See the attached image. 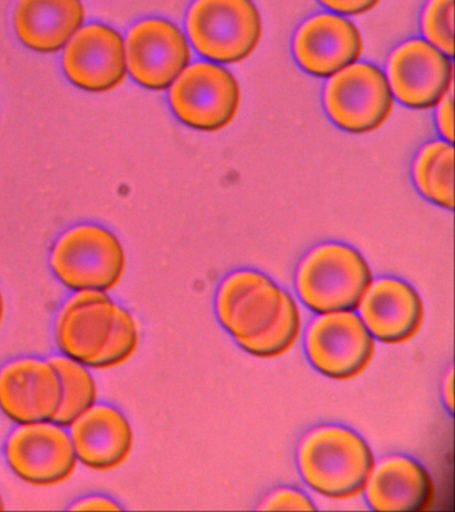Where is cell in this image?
<instances>
[{"instance_id": "26", "label": "cell", "mask_w": 455, "mask_h": 512, "mask_svg": "<svg viewBox=\"0 0 455 512\" xmlns=\"http://www.w3.org/2000/svg\"><path fill=\"white\" fill-rule=\"evenodd\" d=\"M437 126L446 142H454L453 90L437 104Z\"/></svg>"}, {"instance_id": "23", "label": "cell", "mask_w": 455, "mask_h": 512, "mask_svg": "<svg viewBox=\"0 0 455 512\" xmlns=\"http://www.w3.org/2000/svg\"><path fill=\"white\" fill-rule=\"evenodd\" d=\"M139 332L133 315L123 307H119L117 322L109 346L97 363L99 370L119 366L129 360L137 351Z\"/></svg>"}, {"instance_id": "22", "label": "cell", "mask_w": 455, "mask_h": 512, "mask_svg": "<svg viewBox=\"0 0 455 512\" xmlns=\"http://www.w3.org/2000/svg\"><path fill=\"white\" fill-rule=\"evenodd\" d=\"M454 0H429L423 8L422 32L427 42L453 58Z\"/></svg>"}, {"instance_id": "19", "label": "cell", "mask_w": 455, "mask_h": 512, "mask_svg": "<svg viewBox=\"0 0 455 512\" xmlns=\"http://www.w3.org/2000/svg\"><path fill=\"white\" fill-rule=\"evenodd\" d=\"M85 20L82 0H18L14 30L30 50L55 54L66 47Z\"/></svg>"}, {"instance_id": "28", "label": "cell", "mask_w": 455, "mask_h": 512, "mask_svg": "<svg viewBox=\"0 0 455 512\" xmlns=\"http://www.w3.org/2000/svg\"><path fill=\"white\" fill-rule=\"evenodd\" d=\"M453 395V368H450L449 374H447L445 382H443V399H445L446 406L450 412L454 410Z\"/></svg>"}, {"instance_id": "16", "label": "cell", "mask_w": 455, "mask_h": 512, "mask_svg": "<svg viewBox=\"0 0 455 512\" xmlns=\"http://www.w3.org/2000/svg\"><path fill=\"white\" fill-rule=\"evenodd\" d=\"M358 310L371 336L383 344L410 342L425 322V304L418 291L390 276L371 282Z\"/></svg>"}, {"instance_id": "14", "label": "cell", "mask_w": 455, "mask_h": 512, "mask_svg": "<svg viewBox=\"0 0 455 512\" xmlns=\"http://www.w3.org/2000/svg\"><path fill=\"white\" fill-rule=\"evenodd\" d=\"M61 402V379L50 362L18 359L0 371V408L13 422H53Z\"/></svg>"}, {"instance_id": "21", "label": "cell", "mask_w": 455, "mask_h": 512, "mask_svg": "<svg viewBox=\"0 0 455 512\" xmlns=\"http://www.w3.org/2000/svg\"><path fill=\"white\" fill-rule=\"evenodd\" d=\"M62 383V402L53 422L61 427L71 424L95 406L97 402V384L85 364L71 358L57 356L50 360Z\"/></svg>"}, {"instance_id": "24", "label": "cell", "mask_w": 455, "mask_h": 512, "mask_svg": "<svg viewBox=\"0 0 455 512\" xmlns=\"http://www.w3.org/2000/svg\"><path fill=\"white\" fill-rule=\"evenodd\" d=\"M317 506L313 500L309 498L302 491L295 490V488L282 487L271 492L265 500H263L261 510L278 511V510H293V511H309L315 510Z\"/></svg>"}, {"instance_id": "5", "label": "cell", "mask_w": 455, "mask_h": 512, "mask_svg": "<svg viewBox=\"0 0 455 512\" xmlns=\"http://www.w3.org/2000/svg\"><path fill=\"white\" fill-rule=\"evenodd\" d=\"M51 268L74 291H110L121 282L126 254L117 236L98 224H79L58 239Z\"/></svg>"}, {"instance_id": "9", "label": "cell", "mask_w": 455, "mask_h": 512, "mask_svg": "<svg viewBox=\"0 0 455 512\" xmlns=\"http://www.w3.org/2000/svg\"><path fill=\"white\" fill-rule=\"evenodd\" d=\"M125 46L127 72L147 90L170 88L193 59L185 32L162 18L141 20L131 27Z\"/></svg>"}, {"instance_id": "17", "label": "cell", "mask_w": 455, "mask_h": 512, "mask_svg": "<svg viewBox=\"0 0 455 512\" xmlns=\"http://www.w3.org/2000/svg\"><path fill=\"white\" fill-rule=\"evenodd\" d=\"M363 492L375 511H426L435 500L430 472L406 455L386 456L375 463Z\"/></svg>"}, {"instance_id": "2", "label": "cell", "mask_w": 455, "mask_h": 512, "mask_svg": "<svg viewBox=\"0 0 455 512\" xmlns=\"http://www.w3.org/2000/svg\"><path fill=\"white\" fill-rule=\"evenodd\" d=\"M299 474L311 490L334 500L365 491L375 458L367 440L349 427L322 424L307 432L297 450Z\"/></svg>"}, {"instance_id": "13", "label": "cell", "mask_w": 455, "mask_h": 512, "mask_svg": "<svg viewBox=\"0 0 455 512\" xmlns=\"http://www.w3.org/2000/svg\"><path fill=\"white\" fill-rule=\"evenodd\" d=\"M119 307L106 292L77 291L63 306L55 328L67 358L97 367L113 336Z\"/></svg>"}, {"instance_id": "1", "label": "cell", "mask_w": 455, "mask_h": 512, "mask_svg": "<svg viewBox=\"0 0 455 512\" xmlns=\"http://www.w3.org/2000/svg\"><path fill=\"white\" fill-rule=\"evenodd\" d=\"M215 310L222 327L255 358L285 355L301 338L297 300L263 272L227 275L219 286Z\"/></svg>"}, {"instance_id": "25", "label": "cell", "mask_w": 455, "mask_h": 512, "mask_svg": "<svg viewBox=\"0 0 455 512\" xmlns=\"http://www.w3.org/2000/svg\"><path fill=\"white\" fill-rule=\"evenodd\" d=\"M319 3L334 14L357 16L374 10L381 0H319Z\"/></svg>"}, {"instance_id": "12", "label": "cell", "mask_w": 455, "mask_h": 512, "mask_svg": "<svg viewBox=\"0 0 455 512\" xmlns=\"http://www.w3.org/2000/svg\"><path fill=\"white\" fill-rule=\"evenodd\" d=\"M7 460L15 474L35 486L65 482L77 468L73 440L58 424H22L10 436Z\"/></svg>"}, {"instance_id": "20", "label": "cell", "mask_w": 455, "mask_h": 512, "mask_svg": "<svg viewBox=\"0 0 455 512\" xmlns=\"http://www.w3.org/2000/svg\"><path fill=\"white\" fill-rule=\"evenodd\" d=\"M413 178L419 192L431 203L453 210L454 147L446 140L425 144L415 156Z\"/></svg>"}, {"instance_id": "29", "label": "cell", "mask_w": 455, "mask_h": 512, "mask_svg": "<svg viewBox=\"0 0 455 512\" xmlns=\"http://www.w3.org/2000/svg\"><path fill=\"white\" fill-rule=\"evenodd\" d=\"M3 314H5V300H3L2 292H0V324H2Z\"/></svg>"}, {"instance_id": "18", "label": "cell", "mask_w": 455, "mask_h": 512, "mask_svg": "<svg viewBox=\"0 0 455 512\" xmlns=\"http://www.w3.org/2000/svg\"><path fill=\"white\" fill-rule=\"evenodd\" d=\"M75 454L93 470H114L133 450L134 435L129 420L117 408L93 406L71 424Z\"/></svg>"}, {"instance_id": "7", "label": "cell", "mask_w": 455, "mask_h": 512, "mask_svg": "<svg viewBox=\"0 0 455 512\" xmlns=\"http://www.w3.org/2000/svg\"><path fill=\"white\" fill-rule=\"evenodd\" d=\"M325 107L330 119L342 130L369 134L390 118L394 95L381 68L355 62L330 76Z\"/></svg>"}, {"instance_id": "8", "label": "cell", "mask_w": 455, "mask_h": 512, "mask_svg": "<svg viewBox=\"0 0 455 512\" xmlns=\"http://www.w3.org/2000/svg\"><path fill=\"white\" fill-rule=\"evenodd\" d=\"M305 348L319 374L334 380H350L370 366L375 339L354 311L329 312L311 320Z\"/></svg>"}, {"instance_id": "3", "label": "cell", "mask_w": 455, "mask_h": 512, "mask_svg": "<svg viewBox=\"0 0 455 512\" xmlns=\"http://www.w3.org/2000/svg\"><path fill=\"white\" fill-rule=\"evenodd\" d=\"M373 280L361 252L343 243H323L299 263L295 288L302 303L321 315L358 310Z\"/></svg>"}, {"instance_id": "10", "label": "cell", "mask_w": 455, "mask_h": 512, "mask_svg": "<svg viewBox=\"0 0 455 512\" xmlns=\"http://www.w3.org/2000/svg\"><path fill=\"white\" fill-rule=\"evenodd\" d=\"M386 76L399 102L429 110L453 90V60L427 40L411 39L391 52Z\"/></svg>"}, {"instance_id": "6", "label": "cell", "mask_w": 455, "mask_h": 512, "mask_svg": "<svg viewBox=\"0 0 455 512\" xmlns=\"http://www.w3.org/2000/svg\"><path fill=\"white\" fill-rule=\"evenodd\" d=\"M175 116L198 131L223 130L237 118L242 91L233 72L214 62L190 64L170 86Z\"/></svg>"}, {"instance_id": "11", "label": "cell", "mask_w": 455, "mask_h": 512, "mask_svg": "<svg viewBox=\"0 0 455 512\" xmlns=\"http://www.w3.org/2000/svg\"><path fill=\"white\" fill-rule=\"evenodd\" d=\"M62 67L67 79L81 90H114L127 76L125 39L107 24H87L66 44Z\"/></svg>"}, {"instance_id": "30", "label": "cell", "mask_w": 455, "mask_h": 512, "mask_svg": "<svg viewBox=\"0 0 455 512\" xmlns=\"http://www.w3.org/2000/svg\"><path fill=\"white\" fill-rule=\"evenodd\" d=\"M0 510H3V500H2V496H0Z\"/></svg>"}, {"instance_id": "4", "label": "cell", "mask_w": 455, "mask_h": 512, "mask_svg": "<svg viewBox=\"0 0 455 512\" xmlns=\"http://www.w3.org/2000/svg\"><path fill=\"white\" fill-rule=\"evenodd\" d=\"M186 30L203 58L237 64L257 50L263 22L253 0H195L187 14Z\"/></svg>"}, {"instance_id": "15", "label": "cell", "mask_w": 455, "mask_h": 512, "mask_svg": "<svg viewBox=\"0 0 455 512\" xmlns=\"http://www.w3.org/2000/svg\"><path fill=\"white\" fill-rule=\"evenodd\" d=\"M293 50L303 70L318 78H330L361 59L363 39L346 16L322 12L298 28Z\"/></svg>"}, {"instance_id": "27", "label": "cell", "mask_w": 455, "mask_h": 512, "mask_svg": "<svg viewBox=\"0 0 455 512\" xmlns=\"http://www.w3.org/2000/svg\"><path fill=\"white\" fill-rule=\"evenodd\" d=\"M118 504L113 500L103 498V496H91V498L83 499L78 504H75L74 510H119Z\"/></svg>"}]
</instances>
